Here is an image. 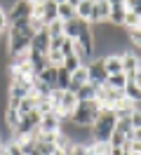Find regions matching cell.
Masks as SVG:
<instances>
[{"label":"cell","mask_w":141,"mask_h":155,"mask_svg":"<svg viewBox=\"0 0 141 155\" xmlns=\"http://www.w3.org/2000/svg\"><path fill=\"white\" fill-rule=\"evenodd\" d=\"M115 122H118V117L113 115V110L103 106L101 113H99V117H96L94 125L89 127V132H92V143H108L111 134L115 132Z\"/></svg>","instance_id":"1"},{"label":"cell","mask_w":141,"mask_h":155,"mask_svg":"<svg viewBox=\"0 0 141 155\" xmlns=\"http://www.w3.org/2000/svg\"><path fill=\"white\" fill-rule=\"evenodd\" d=\"M101 104L94 99V101H78V106H75V110L71 113V122L78 127H92L94 120L99 117V113H101Z\"/></svg>","instance_id":"2"},{"label":"cell","mask_w":141,"mask_h":155,"mask_svg":"<svg viewBox=\"0 0 141 155\" xmlns=\"http://www.w3.org/2000/svg\"><path fill=\"white\" fill-rule=\"evenodd\" d=\"M49 101H52V106H54V113L61 120H68L71 113L75 110L78 106V99H75L73 92H64V89H52V94H49Z\"/></svg>","instance_id":"3"},{"label":"cell","mask_w":141,"mask_h":155,"mask_svg":"<svg viewBox=\"0 0 141 155\" xmlns=\"http://www.w3.org/2000/svg\"><path fill=\"white\" fill-rule=\"evenodd\" d=\"M7 14V24H14V21H21V19H31L33 17V5L28 0H14L9 5V12Z\"/></svg>","instance_id":"4"},{"label":"cell","mask_w":141,"mask_h":155,"mask_svg":"<svg viewBox=\"0 0 141 155\" xmlns=\"http://www.w3.org/2000/svg\"><path fill=\"white\" fill-rule=\"evenodd\" d=\"M85 66H87V78H89L92 85H96V87L106 85L108 73H106V66H103V59H92V61L85 64Z\"/></svg>","instance_id":"5"},{"label":"cell","mask_w":141,"mask_h":155,"mask_svg":"<svg viewBox=\"0 0 141 155\" xmlns=\"http://www.w3.org/2000/svg\"><path fill=\"white\" fill-rule=\"evenodd\" d=\"M120 59H122V73H125V78H127V80H132V75H134V73L141 68L139 54H136V52H122Z\"/></svg>","instance_id":"6"},{"label":"cell","mask_w":141,"mask_h":155,"mask_svg":"<svg viewBox=\"0 0 141 155\" xmlns=\"http://www.w3.org/2000/svg\"><path fill=\"white\" fill-rule=\"evenodd\" d=\"M108 12H111V2H108V0H94L89 26H92V24H103V21H108Z\"/></svg>","instance_id":"7"},{"label":"cell","mask_w":141,"mask_h":155,"mask_svg":"<svg viewBox=\"0 0 141 155\" xmlns=\"http://www.w3.org/2000/svg\"><path fill=\"white\" fill-rule=\"evenodd\" d=\"M59 127H61V117L56 115V113H47V115L40 117V127H38V132H40V134H56Z\"/></svg>","instance_id":"8"},{"label":"cell","mask_w":141,"mask_h":155,"mask_svg":"<svg viewBox=\"0 0 141 155\" xmlns=\"http://www.w3.org/2000/svg\"><path fill=\"white\" fill-rule=\"evenodd\" d=\"M49 49V35H47V28L35 31V35L31 40V52H38V54H47Z\"/></svg>","instance_id":"9"},{"label":"cell","mask_w":141,"mask_h":155,"mask_svg":"<svg viewBox=\"0 0 141 155\" xmlns=\"http://www.w3.org/2000/svg\"><path fill=\"white\" fill-rule=\"evenodd\" d=\"M87 82H89V78H87V66H80L78 68V71H73V73H71V82H68V89H66V92H78V89L82 87V85H87Z\"/></svg>","instance_id":"10"},{"label":"cell","mask_w":141,"mask_h":155,"mask_svg":"<svg viewBox=\"0 0 141 155\" xmlns=\"http://www.w3.org/2000/svg\"><path fill=\"white\" fill-rule=\"evenodd\" d=\"M56 68L59 66H49V64H47V66L35 75V80L42 82V85H47L49 89H56Z\"/></svg>","instance_id":"11"},{"label":"cell","mask_w":141,"mask_h":155,"mask_svg":"<svg viewBox=\"0 0 141 155\" xmlns=\"http://www.w3.org/2000/svg\"><path fill=\"white\" fill-rule=\"evenodd\" d=\"M87 26V21H80L78 17L75 19H71V21H64V35L68 40H75L78 35H80V31Z\"/></svg>","instance_id":"12"},{"label":"cell","mask_w":141,"mask_h":155,"mask_svg":"<svg viewBox=\"0 0 141 155\" xmlns=\"http://www.w3.org/2000/svg\"><path fill=\"white\" fill-rule=\"evenodd\" d=\"M103 66H106V73H108V75L122 73V59H120V54H106V57H103Z\"/></svg>","instance_id":"13"},{"label":"cell","mask_w":141,"mask_h":155,"mask_svg":"<svg viewBox=\"0 0 141 155\" xmlns=\"http://www.w3.org/2000/svg\"><path fill=\"white\" fill-rule=\"evenodd\" d=\"M92 10H94V0H80L78 7H75V17H78L80 21H87V24H89Z\"/></svg>","instance_id":"14"},{"label":"cell","mask_w":141,"mask_h":155,"mask_svg":"<svg viewBox=\"0 0 141 155\" xmlns=\"http://www.w3.org/2000/svg\"><path fill=\"white\" fill-rule=\"evenodd\" d=\"M28 64H31L33 75H38V73L47 66V57H45V54H38V52H31V49H28Z\"/></svg>","instance_id":"15"},{"label":"cell","mask_w":141,"mask_h":155,"mask_svg":"<svg viewBox=\"0 0 141 155\" xmlns=\"http://www.w3.org/2000/svg\"><path fill=\"white\" fill-rule=\"evenodd\" d=\"M2 117H5V127H7L9 132L14 134V129L19 127V120H21V113H19L17 108H5Z\"/></svg>","instance_id":"16"},{"label":"cell","mask_w":141,"mask_h":155,"mask_svg":"<svg viewBox=\"0 0 141 155\" xmlns=\"http://www.w3.org/2000/svg\"><path fill=\"white\" fill-rule=\"evenodd\" d=\"M96 92H99V87L92 85V82H87V85H82V87L75 92V99H78V101H94V99H96Z\"/></svg>","instance_id":"17"},{"label":"cell","mask_w":141,"mask_h":155,"mask_svg":"<svg viewBox=\"0 0 141 155\" xmlns=\"http://www.w3.org/2000/svg\"><path fill=\"white\" fill-rule=\"evenodd\" d=\"M40 19H42L45 26L56 19V2L54 0H45V2H42V14H40Z\"/></svg>","instance_id":"18"},{"label":"cell","mask_w":141,"mask_h":155,"mask_svg":"<svg viewBox=\"0 0 141 155\" xmlns=\"http://www.w3.org/2000/svg\"><path fill=\"white\" fill-rule=\"evenodd\" d=\"M125 5H111V12H108V21H111V26H122V19H125Z\"/></svg>","instance_id":"19"},{"label":"cell","mask_w":141,"mask_h":155,"mask_svg":"<svg viewBox=\"0 0 141 155\" xmlns=\"http://www.w3.org/2000/svg\"><path fill=\"white\" fill-rule=\"evenodd\" d=\"M122 92H125V99H127L129 104H139V101H141V89L136 87L132 80H127V85H125Z\"/></svg>","instance_id":"20"},{"label":"cell","mask_w":141,"mask_h":155,"mask_svg":"<svg viewBox=\"0 0 141 155\" xmlns=\"http://www.w3.org/2000/svg\"><path fill=\"white\" fill-rule=\"evenodd\" d=\"M56 19H59V21H71V19H75V10L68 5V2H61V5H56Z\"/></svg>","instance_id":"21"},{"label":"cell","mask_w":141,"mask_h":155,"mask_svg":"<svg viewBox=\"0 0 141 155\" xmlns=\"http://www.w3.org/2000/svg\"><path fill=\"white\" fill-rule=\"evenodd\" d=\"M35 106H38V99L33 97V94H28L26 99H21V101H19L17 110L21 113V115H26V113H31V110H35Z\"/></svg>","instance_id":"22"},{"label":"cell","mask_w":141,"mask_h":155,"mask_svg":"<svg viewBox=\"0 0 141 155\" xmlns=\"http://www.w3.org/2000/svg\"><path fill=\"white\" fill-rule=\"evenodd\" d=\"M125 85H127L125 73H115V75L106 78V87H111V89H125Z\"/></svg>","instance_id":"23"},{"label":"cell","mask_w":141,"mask_h":155,"mask_svg":"<svg viewBox=\"0 0 141 155\" xmlns=\"http://www.w3.org/2000/svg\"><path fill=\"white\" fill-rule=\"evenodd\" d=\"M68 82H71V73L66 71L64 66H59L56 68V89H68Z\"/></svg>","instance_id":"24"},{"label":"cell","mask_w":141,"mask_h":155,"mask_svg":"<svg viewBox=\"0 0 141 155\" xmlns=\"http://www.w3.org/2000/svg\"><path fill=\"white\" fill-rule=\"evenodd\" d=\"M45 28H47V35H49V38H59V35H64V21L54 19L52 24H47Z\"/></svg>","instance_id":"25"},{"label":"cell","mask_w":141,"mask_h":155,"mask_svg":"<svg viewBox=\"0 0 141 155\" xmlns=\"http://www.w3.org/2000/svg\"><path fill=\"white\" fill-rule=\"evenodd\" d=\"M61 66H64L68 73H73V71H78V68L82 66V61H80V57H78V54H71V57L64 59V64H61Z\"/></svg>","instance_id":"26"},{"label":"cell","mask_w":141,"mask_h":155,"mask_svg":"<svg viewBox=\"0 0 141 155\" xmlns=\"http://www.w3.org/2000/svg\"><path fill=\"white\" fill-rule=\"evenodd\" d=\"M59 52H61V57H71V54H75V45H73V40H68L64 38V42H61V47H59Z\"/></svg>","instance_id":"27"},{"label":"cell","mask_w":141,"mask_h":155,"mask_svg":"<svg viewBox=\"0 0 141 155\" xmlns=\"http://www.w3.org/2000/svg\"><path fill=\"white\" fill-rule=\"evenodd\" d=\"M125 143H127V139H125L120 132H113L111 139H108V146H111V148H122Z\"/></svg>","instance_id":"28"},{"label":"cell","mask_w":141,"mask_h":155,"mask_svg":"<svg viewBox=\"0 0 141 155\" xmlns=\"http://www.w3.org/2000/svg\"><path fill=\"white\" fill-rule=\"evenodd\" d=\"M127 35H129V40L134 42V47H139V49H141V28H132V31H127Z\"/></svg>","instance_id":"29"},{"label":"cell","mask_w":141,"mask_h":155,"mask_svg":"<svg viewBox=\"0 0 141 155\" xmlns=\"http://www.w3.org/2000/svg\"><path fill=\"white\" fill-rule=\"evenodd\" d=\"M129 122H132V127H134V129H139V127H141V110H132Z\"/></svg>","instance_id":"30"},{"label":"cell","mask_w":141,"mask_h":155,"mask_svg":"<svg viewBox=\"0 0 141 155\" xmlns=\"http://www.w3.org/2000/svg\"><path fill=\"white\" fill-rule=\"evenodd\" d=\"M5 148H7V153H9V155H24L17 141H9V143H5Z\"/></svg>","instance_id":"31"},{"label":"cell","mask_w":141,"mask_h":155,"mask_svg":"<svg viewBox=\"0 0 141 155\" xmlns=\"http://www.w3.org/2000/svg\"><path fill=\"white\" fill-rule=\"evenodd\" d=\"M7 14H5V10H2V7H0V35H2V33H7Z\"/></svg>","instance_id":"32"},{"label":"cell","mask_w":141,"mask_h":155,"mask_svg":"<svg viewBox=\"0 0 141 155\" xmlns=\"http://www.w3.org/2000/svg\"><path fill=\"white\" fill-rule=\"evenodd\" d=\"M66 155H85V146H73Z\"/></svg>","instance_id":"33"},{"label":"cell","mask_w":141,"mask_h":155,"mask_svg":"<svg viewBox=\"0 0 141 155\" xmlns=\"http://www.w3.org/2000/svg\"><path fill=\"white\" fill-rule=\"evenodd\" d=\"M132 82H134V85H136V87L141 89V68L136 71V73H134V75H132Z\"/></svg>","instance_id":"34"},{"label":"cell","mask_w":141,"mask_h":155,"mask_svg":"<svg viewBox=\"0 0 141 155\" xmlns=\"http://www.w3.org/2000/svg\"><path fill=\"white\" fill-rule=\"evenodd\" d=\"M134 141H141V127H139V129H134Z\"/></svg>","instance_id":"35"},{"label":"cell","mask_w":141,"mask_h":155,"mask_svg":"<svg viewBox=\"0 0 141 155\" xmlns=\"http://www.w3.org/2000/svg\"><path fill=\"white\" fill-rule=\"evenodd\" d=\"M66 2H68V5H71V7H73V10H75V7H78V2H80V0H66Z\"/></svg>","instance_id":"36"},{"label":"cell","mask_w":141,"mask_h":155,"mask_svg":"<svg viewBox=\"0 0 141 155\" xmlns=\"http://www.w3.org/2000/svg\"><path fill=\"white\" fill-rule=\"evenodd\" d=\"M54 2H56V5H61V2H66V0H54Z\"/></svg>","instance_id":"37"},{"label":"cell","mask_w":141,"mask_h":155,"mask_svg":"<svg viewBox=\"0 0 141 155\" xmlns=\"http://www.w3.org/2000/svg\"><path fill=\"white\" fill-rule=\"evenodd\" d=\"M2 146H5V143H2V136H0V148H2Z\"/></svg>","instance_id":"38"}]
</instances>
